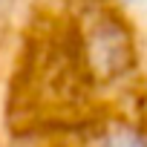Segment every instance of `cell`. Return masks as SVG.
I'll return each mask as SVG.
<instances>
[{"mask_svg":"<svg viewBox=\"0 0 147 147\" xmlns=\"http://www.w3.org/2000/svg\"><path fill=\"white\" fill-rule=\"evenodd\" d=\"M141 18H144V26H147V9H141Z\"/></svg>","mask_w":147,"mask_h":147,"instance_id":"1","label":"cell"}]
</instances>
